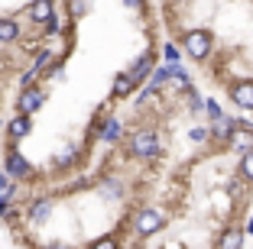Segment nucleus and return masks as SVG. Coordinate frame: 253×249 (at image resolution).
<instances>
[{
	"label": "nucleus",
	"instance_id": "1",
	"mask_svg": "<svg viewBox=\"0 0 253 249\" xmlns=\"http://www.w3.org/2000/svg\"><path fill=\"white\" fill-rule=\"evenodd\" d=\"M182 45H185L188 59L205 62L211 55V33L208 30H188L185 36H182Z\"/></svg>",
	"mask_w": 253,
	"mask_h": 249
},
{
	"label": "nucleus",
	"instance_id": "2",
	"mask_svg": "<svg viewBox=\"0 0 253 249\" xmlns=\"http://www.w3.org/2000/svg\"><path fill=\"white\" fill-rule=\"evenodd\" d=\"M159 152V133L156 130H140L130 136V155L136 159H153Z\"/></svg>",
	"mask_w": 253,
	"mask_h": 249
},
{
	"label": "nucleus",
	"instance_id": "3",
	"mask_svg": "<svg viewBox=\"0 0 253 249\" xmlns=\"http://www.w3.org/2000/svg\"><path fill=\"white\" fill-rule=\"evenodd\" d=\"M45 94L42 88H36V84H26V88L20 91V101H16V107H20V113H26V117H33L39 107H42Z\"/></svg>",
	"mask_w": 253,
	"mask_h": 249
},
{
	"label": "nucleus",
	"instance_id": "4",
	"mask_svg": "<svg viewBox=\"0 0 253 249\" xmlns=\"http://www.w3.org/2000/svg\"><path fill=\"white\" fill-rule=\"evenodd\" d=\"M163 223H166V217L159 211H153V207H146V211L136 213V233L140 236H153L156 230H163Z\"/></svg>",
	"mask_w": 253,
	"mask_h": 249
},
{
	"label": "nucleus",
	"instance_id": "5",
	"mask_svg": "<svg viewBox=\"0 0 253 249\" xmlns=\"http://www.w3.org/2000/svg\"><path fill=\"white\" fill-rule=\"evenodd\" d=\"M227 142H231V149L240 152V155L250 152V149H253V130H250V126H237V123H234V133H231V140H227Z\"/></svg>",
	"mask_w": 253,
	"mask_h": 249
},
{
	"label": "nucleus",
	"instance_id": "6",
	"mask_svg": "<svg viewBox=\"0 0 253 249\" xmlns=\"http://www.w3.org/2000/svg\"><path fill=\"white\" fill-rule=\"evenodd\" d=\"M231 101L244 110H253V81H237V84H231Z\"/></svg>",
	"mask_w": 253,
	"mask_h": 249
},
{
	"label": "nucleus",
	"instance_id": "7",
	"mask_svg": "<svg viewBox=\"0 0 253 249\" xmlns=\"http://www.w3.org/2000/svg\"><path fill=\"white\" fill-rule=\"evenodd\" d=\"M52 16H55L52 0H33V3H30V20L33 23H49Z\"/></svg>",
	"mask_w": 253,
	"mask_h": 249
},
{
	"label": "nucleus",
	"instance_id": "8",
	"mask_svg": "<svg viewBox=\"0 0 253 249\" xmlns=\"http://www.w3.org/2000/svg\"><path fill=\"white\" fill-rule=\"evenodd\" d=\"M30 130H33V123H30V117L26 113H20V117H13L10 120V126H7V133H10V140H23V136H30Z\"/></svg>",
	"mask_w": 253,
	"mask_h": 249
},
{
	"label": "nucleus",
	"instance_id": "9",
	"mask_svg": "<svg viewBox=\"0 0 253 249\" xmlns=\"http://www.w3.org/2000/svg\"><path fill=\"white\" fill-rule=\"evenodd\" d=\"M7 172H10L13 178H23V175H30V162H26V159H23V155H20V152L13 149V152L7 155Z\"/></svg>",
	"mask_w": 253,
	"mask_h": 249
},
{
	"label": "nucleus",
	"instance_id": "10",
	"mask_svg": "<svg viewBox=\"0 0 253 249\" xmlns=\"http://www.w3.org/2000/svg\"><path fill=\"white\" fill-rule=\"evenodd\" d=\"M49 213H52V201H49V198L36 201V204L30 207V220H33V223H45V220H49Z\"/></svg>",
	"mask_w": 253,
	"mask_h": 249
},
{
	"label": "nucleus",
	"instance_id": "11",
	"mask_svg": "<svg viewBox=\"0 0 253 249\" xmlns=\"http://www.w3.org/2000/svg\"><path fill=\"white\" fill-rule=\"evenodd\" d=\"M153 62H156V59H153V52H146V55H140V62H136V65L130 68L126 74H130L133 81H143V78L149 74V68H153Z\"/></svg>",
	"mask_w": 253,
	"mask_h": 249
},
{
	"label": "nucleus",
	"instance_id": "12",
	"mask_svg": "<svg viewBox=\"0 0 253 249\" xmlns=\"http://www.w3.org/2000/svg\"><path fill=\"white\" fill-rule=\"evenodd\" d=\"M120 133H124L120 120L107 117V120H104V126H101V140H104V142H117V140H120Z\"/></svg>",
	"mask_w": 253,
	"mask_h": 249
},
{
	"label": "nucleus",
	"instance_id": "13",
	"mask_svg": "<svg viewBox=\"0 0 253 249\" xmlns=\"http://www.w3.org/2000/svg\"><path fill=\"white\" fill-rule=\"evenodd\" d=\"M20 39V23L16 20H0V42H16Z\"/></svg>",
	"mask_w": 253,
	"mask_h": 249
},
{
	"label": "nucleus",
	"instance_id": "14",
	"mask_svg": "<svg viewBox=\"0 0 253 249\" xmlns=\"http://www.w3.org/2000/svg\"><path fill=\"white\" fill-rule=\"evenodd\" d=\"M133 84H136V81L130 78V74H117V81H114V97H126V94H133Z\"/></svg>",
	"mask_w": 253,
	"mask_h": 249
},
{
	"label": "nucleus",
	"instance_id": "15",
	"mask_svg": "<svg viewBox=\"0 0 253 249\" xmlns=\"http://www.w3.org/2000/svg\"><path fill=\"white\" fill-rule=\"evenodd\" d=\"M244 246V233H240V230H227V233L221 236V246L217 249H240Z\"/></svg>",
	"mask_w": 253,
	"mask_h": 249
},
{
	"label": "nucleus",
	"instance_id": "16",
	"mask_svg": "<svg viewBox=\"0 0 253 249\" xmlns=\"http://www.w3.org/2000/svg\"><path fill=\"white\" fill-rule=\"evenodd\" d=\"M214 133L221 136V140H231V133H234V120L217 117V120H214Z\"/></svg>",
	"mask_w": 253,
	"mask_h": 249
},
{
	"label": "nucleus",
	"instance_id": "17",
	"mask_svg": "<svg viewBox=\"0 0 253 249\" xmlns=\"http://www.w3.org/2000/svg\"><path fill=\"white\" fill-rule=\"evenodd\" d=\"M101 191H104L107 198H124V191H120V181H114V178H107V181H101Z\"/></svg>",
	"mask_w": 253,
	"mask_h": 249
},
{
	"label": "nucleus",
	"instance_id": "18",
	"mask_svg": "<svg viewBox=\"0 0 253 249\" xmlns=\"http://www.w3.org/2000/svg\"><path fill=\"white\" fill-rule=\"evenodd\" d=\"M240 172H244L247 178H253V149L244 152V159H240Z\"/></svg>",
	"mask_w": 253,
	"mask_h": 249
},
{
	"label": "nucleus",
	"instance_id": "19",
	"mask_svg": "<svg viewBox=\"0 0 253 249\" xmlns=\"http://www.w3.org/2000/svg\"><path fill=\"white\" fill-rule=\"evenodd\" d=\"M91 249H120V246H117V240H114V236H104V240H94V243H91Z\"/></svg>",
	"mask_w": 253,
	"mask_h": 249
},
{
	"label": "nucleus",
	"instance_id": "20",
	"mask_svg": "<svg viewBox=\"0 0 253 249\" xmlns=\"http://www.w3.org/2000/svg\"><path fill=\"white\" fill-rule=\"evenodd\" d=\"M72 159H75V146H68L65 152H62L59 159H55V165H59V169H65V165H72Z\"/></svg>",
	"mask_w": 253,
	"mask_h": 249
},
{
	"label": "nucleus",
	"instance_id": "21",
	"mask_svg": "<svg viewBox=\"0 0 253 249\" xmlns=\"http://www.w3.org/2000/svg\"><path fill=\"white\" fill-rule=\"evenodd\" d=\"M49 62H52V52H39L36 62H33V68H36V71H42V68L49 65Z\"/></svg>",
	"mask_w": 253,
	"mask_h": 249
},
{
	"label": "nucleus",
	"instance_id": "22",
	"mask_svg": "<svg viewBox=\"0 0 253 249\" xmlns=\"http://www.w3.org/2000/svg\"><path fill=\"white\" fill-rule=\"evenodd\" d=\"M84 10H88V3H84V0H72V16H82Z\"/></svg>",
	"mask_w": 253,
	"mask_h": 249
},
{
	"label": "nucleus",
	"instance_id": "23",
	"mask_svg": "<svg viewBox=\"0 0 253 249\" xmlns=\"http://www.w3.org/2000/svg\"><path fill=\"white\" fill-rule=\"evenodd\" d=\"M166 62H169V65H175V62H179V52H175V45H166Z\"/></svg>",
	"mask_w": 253,
	"mask_h": 249
},
{
	"label": "nucleus",
	"instance_id": "24",
	"mask_svg": "<svg viewBox=\"0 0 253 249\" xmlns=\"http://www.w3.org/2000/svg\"><path fill=\"white\" fill-rule=\"evenodd\" d=\"M208 136H211L208 130H192V140H195V142H205V140H208Z\"/></svg>",
	"mask_w": 253,
	"mask_h": 249
},
{
	"label": "nucleus",
	"instance_id": "25",
	"mask_svg": "<svg viewBox=\"0 0 253 249\" xmlns=\"http://www.w3.org/2000/svg\"><path fill=\"white\" fill-rule=\"evenodd\" d=\"M208 117H211V120L221 117V110H217V104H214V101H208Z\"/></svg>",
	"mask_w": 253,
	"mask_h": 249
},
{
	"label": "nucleus",
	"instance_id": "26",
	"mask_svg": "<svg viewBox=\"0 0 253 249\" xmlns=\"http://www.w3.org/2000/svg\"><path fill=\"white\" fill-rule=\"evenodd\" d=\"M7 188H10V184H7V178L0 175V198H3V191H7Z\"/></svg>",
	"mask_w": 253,
	"mask_h": 249
},
{
	"label": "nucleus",
	"instance_id": "27",
	"mask_svg": "<svg viewBox=\"0 0 253 249\" xmlns=\"http://www.w3.org/2000/svg\"><path fill=\"white\" fill-rule=\"evenodd\" d=\"M49 249H75V246H68V243H52Z\"/></svg>",
	"mask_w": 253,
	"mask_h": 249
},
{
	"label": "nucleus",
	"instance_id": "28",
	"mask_svg": "<svg viewBox=\"0 0 253 249\" xmlns=\"http://www.w3.org/2000/svg\"><path fill=\"white\" fill-rule=\"evenodd\" d=\"M126 7H143V0H124Z\"/></svg>",
	"mask_w": 253,
	"mask_h": 249
},
{
	"label": "nucleus",
	"instance_id": "29",
	"mask_svg": "<svg viewBox=\"0 0 253 249\" xmlns=\"http://www.w3.org/2000/svg\"><path fill=\"white\" fill-rule=\"evenodd\" d=\"M7 204H10V201H7V198H0V213L7 211Z\"/></svg>",
	"mask_w": 253,
	"mask_h": 249
},
{
	"label": "nucleus",
	"instance_id": "30",
	"mask_svg": "<svg viewBox=\"0 0 253 249\" xmlns=\"http://www.w3.org/2000/svg\"><path fill=\"white\" fill-rule=\"evenodd\" d=\"M247 230H250V233H253V217H250V223H247Z\"/></svg>",
	"mask_w": 253,
	"mask_h": 249
},
{
	"label": "nucleus",
	"instance_id": "31",
	"mask_svg": "<svg viewBox=\"0 0 253 249\" xmlns=\"http://www.w3.org/2000/svg\"><path fill=\"white\" fill-rule=\"evenodd\" d=\"M133 249H143V246H133Z\"/></svg>",
	"mask_w": 253,
	"mask_h": 249
},
{
	"label": "nucleus",
	"instance_id": "32",
	"mask_svg": "<svg viewBox=\"0 0 253 249\" xmlns=\"http://www.w3.org/2000/svg\"><path fill=\"white\" fill-rule=\"evenodd\" d=\"M179 3H182V0H179Z\"/></svg>",
	"mask_w": 253,
	"mask_h": 249
}]
</instances>
